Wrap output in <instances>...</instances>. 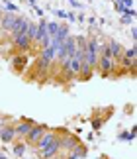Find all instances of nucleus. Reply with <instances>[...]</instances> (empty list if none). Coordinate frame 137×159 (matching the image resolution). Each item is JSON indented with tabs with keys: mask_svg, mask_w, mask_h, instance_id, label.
<instances>
[{
	"mask_svg": "<svg viewBox=\"0 0 137 159\" xmlns=\"http://www.w3.org/2000/svg\"><path fill=\"white\" fill-rule=\"evenodd\" d=\"M6 10H8V12H12V14H16V12H18V6H16V4H12V2H8V0H6Z\"/></svg>",
	"mask_w": 137,
	"mask_h": 159,
	"instance_id": "nucleus-19",
	"label": "nucleus"
},
{
	"mask_svg": "<svg viewBox=\"0 0 137 159\" xmlns=\"http://www.w3.org/2000/svg\"><path fill=\"white\" fill-rule=\"evenodd\" d=\"M108 49L112 53V57H122L123 55V47H122V43H117V41H110Z\"/></svg>",
	"mask_w": 137,
	"mask_h": 159,
	"instance_id": "nucleus-12",
	"label": "nucleus"
},
{
	"mask_svg": "<svg viewBox=\"0 0 137 159\" xmlns=\"http://www.w3.org/2000/svg\"><path fill=\"white\" fill-rule=\"evenodd\" d=\"M32 126H33L32 120H22L20 124L14 128V130H16V136H24V138H26L28 134H29V130H32Z\"/></svg>",
	"mask_w": 137,
	"mask_h": 159,
	"instance_id": "nucleus-8",
	"label": "nucleus"
},
{
	"mask_svg": "<svg viewBox=\"0 0 137 159\" xmlns=\"http://www.w3.org/2000/svg\"><path fill=\"white\" fill-rule=\"evenodd\" d=\"M14 136H16V130H14V128H4V130H0V139L6 142V143L12 142Z\"/></svg>",
	"mask_w": 137,
	"mask_h": 159,
	"instance_id": "nucleus-13",
	"label": "nucleus"
},
{
	"mask_svg": "<svg viewBox=\"0 0 137 159\" xmlns=\"http://www.w3.org/2000/svg\"><path fill=\"white\" fill-rule=\"evenodd\" d=\"M98 65H100V69H102V75H108V73L114 69V59L100 55V57H98Z\"/></svg>",
	"mask_w": 137,
	"mask_h": 159,
	"instance_id": "nucleus-7",
	"label": "nucleus"
},
{
	"mask_svg": "<svg viewBox=\"0 0 137 159\" xmlns=\"http://www.w3.org/2000/svg\"><path fill=\"white\" fill-rule=\"evenodd\" d=\"M47 130H49V128H47L45 124H33V126H32V130H29V134L26 136V139H28L29 143H33V145H35L37 142H39V138H41Z\"/></svg>",
	"mask_w": 137,
	"mask_h": 159,
	"instance_id": "nucleus-1",
	"label": "nucleus"
},
{
	"mask_svg": "<svg viewBox=\"0 0 137 159\" xmlns=\"http://www.w3.org/2000/svg\"><path fill=\"white\" fill-rule=\"evenodd\" d=\"M33 41L29 39V35L28 34H22V35H16L14 38V47H18L20 51H28L29 47H32Z\"/></svg>",
	"mask_w": 137,
	"mask_h": 159,
	"instance_id": "nucleus-4",
	"label": "nucleus"
},
{
	"mask_svg": "<svg viewBox=\"0 0 137 159\" xmlns=\"http://www.w3.org/2000/svg\"><path fill=\"white\" fill-rule=\"evenodd\" d=\"M68 38V28L67 26H59V32L55 34V38H51V41H57V43H63Z\"/></svg>",
	"mask_w": 137,
	"mask_h": 159,
	"instance_id": "nucleus-11",
	"label": "nucleus"
},
{
	"mask_svg": "<svg viewBox=\"0 0 137 159\" xmlns=\"http://www.w3.org/2000/svg\"><path fill=\"white\" fill-rule=\"evenodd\" d=\"M78 145V138L77 136H65V138H61V148H67V149H74Z\"/></svg>",
	"mask_w": 137,
	"mask_h": 159,
	"instance_id": "nucleus-9",
	"label": "nucleus"
},
{
	"mask_svg": "<svg viewBox=\"0 0 137 159\" xmlns=\"http://www.w3.org/2000/svg\"><path fill=\"white\" fill-rule=\"evenodd\" d=\"M26 34L29 35V39H35V34H37V26H35V24H32V22H29L28 24V30H26Z\"/></svg>",
	"mask_w": 137,
	"mask_h": 159,
	"instance_id": "nucleus-16",
	"label": "nucleus"
},
{
	"mask_svg": "<svg viewBox=\"0 0 137 159\" xmlns=\"http://www.w3.org/2000/svg\"><path fill=\"white\" fill-rule=\"evenodd\" d=\"M135 55H137V49H135V47H129V49L123 51L122 57L123 59H129V61H135Z\"/></svg>",
	"mask_w": 137,
	"mask_h": 159,
	"instance_id": "nucleus-15",
	"label": "nucleus"
},
{
	"mask_svg": "<svg viewBox=\"0 0 137 159\" xmlns=\"http://www.w3.org/2000/svg\"><path fill=\"white\" fill-rule=\"evenodd\" d=\"M28 24H29V20L28 18H24V16H18V20H16V26L12 28V35H22V34H26V30H28Z\"/></svg>",
	"mask_w": 137,
	"mask_h": 159,
	"instance_id": "nucleus-5",
	"label": "nucleus"
},
{
	"mask_svg": "<svg viewBox=\"0 0 137 159\" xmlns=\"http://www.w3.org/2000/svg\"><path fill=\"white\" fill-rule=\"evenodd\" d=\"M26 63H28V59H26V57H16V59H14V65L18 67V69H22V67L26 65Z\"/></svg>",
	"mask_w": 137,
	"mask_h": 159,
	"instance_id": "nucleus-17",
	"label": "nucleus"
},
{
	"mask_svg": "<svg viewBox=\"0 0 137 159\" xmlns=\"http://www.w3.org/2000/svg\"><path fill=\"white\" fill-rule=\"evenodd\" d=\"M0 159H4V155H2V153H0Z\"/></svg>",
	"mask_w": 137,
	"mask_h": 159,
	"instance_id": "nucleus-24",
	"label": "nucleus"
},
{
	"mask_svg": "<svg viewBox=\"0 0 137 159\" xmlns=\"http://www.w3.org/2000/svg\"><path fill=\"white\" fill-rule=\"evenodd\" d=\"M133 18H129V16H122V24H131Z\"/></svg>",
	"mask_w": 137,
	"mask_h": 159,
	"instance_id": "nucleus-20",
	"label": "nucleus"
},
{
	"mask_svg": "<svg viewBox=\"0 0 137 159\" xmlns=\"http://www.w3.org/2000/svg\"><path fill=\"white\" fill-rule=\"evenodd\" d=\"M55 14H57L59 18H67V14H68V12H65V10H57Z\"/></svg>",
	"mask_w": 137,
	"mask_h": 159,
	"instance_id": "nucleus-21",
	"label": "nucleus"
},
{
	"mask_svg": "<svg viewBox=\"0 0 137 159\" xmlns=\"http://www.w3.org/2000/svg\"><path fill=\"white\" fill-rule=\"evenodd\" d=\"M24 151H26V145H24V143H16L14 153H16V155H24Z\"/></svg>",
	"mask_w": 137,
	"mask_h": 159,
	"instance_id": "nucleus-18",
	"label": "nucleus"
},
{
	"mask_svg": "<svg viewBox=\"0 0 137 159\" xmlns=\"http://www.w3.org/2000/svg\"><path fill=\"white\" fill-rule=\"evenodd\" d=\"M16 20L18 16L12 14V12H6V14H2V20H0V28L4 30V32H12V28L16 26Z\"/></svg>",
	"mask_w": 137,
	"mask_h": 159,
	"instance_id": "nucleus-3",
	"label": "nucleus"
},
{
	"mask_svg": "<svg viewBox=\"0 0 137 159\" xmlns=\"http://www.w3.org/2000/svg\"><path fill=\"white\" fill-rule=\"evenodd\" d=\"M2 14H4V12H2V10H0V20H2Z\"/></svg>",
	"mask_w": 137,
	"mask_h": 159,
	"instance_id": "nucleus-23",
	"label": "nucleus"
},
{
	"mask_svg": "<svg viewBox=\"0 0 137 159\" xmlns=\"http://www.w3.org/2000/svg\"><path fill=\"white\" fill-rule=\"evenodd\" d=\"M71 6H73V8H80V4L77 2V0H71Z\"/></svg>",
	"mask_w": 137,
	"mask_h": 159,
	"instance_id": "nucleus-22",
	"label": "nucleus"
},
{
	"mask_svg": "<svg viewBox=\"0 0 137 159\" xmlns=\"http://www.w3.org/2000/svg\"><path fill=\"white\" fill-rule=\"evenodd\" d=\"M59 149H61V138L53 139V142L49 143L45 149H41V151H39V153H41V157H45V159H51V157H55V155L59 153Z\"/></svg>",
	"mask_w": 137,
	"mask_h": 159,
	"instance_id": "nucleus-2",
	"label": "nucleus"
},
{
	"mask_svg": "<svg viewBox=\"0 0 137 159\" xmlns=\"http://www.w3.org/2000/svg\"><path fill=\"white\" fill-rule=\"evenodd\" d=\"M59 136H57V134H55V132H45V134H43V136L39 138V142H37L35 143V148H37V151H41V149H45L47 148V145L49 143H51L53 142V139H57Z\"/></svg>",
	"mask_w": 137,
	"mask_h": 159,
	"instance_id": "nucleus-6",
	"label": "nucleus"
},
{
	"mask_svg": "<svg viewBox=\"0 0 137 159\" xmlns=\"http://www.w3.org/2000/svg\"><path fill=\"white\" fill-rule=\"evenodd\" d=\"M59 32V24L57 22H49L47 24V34H49V38H55V34Z\"/></svg>",
	"mask_w": 137,
	"mask_h": 159,
	"instance_id": "nucleus-14",
	"label": "nucleus"
},
{
	"mask_svg": "<svg viewBox=\"0 0 137 159\" xmlns=\"http://www.w3.org/2000/svg\"><path fill=\"white\" fill-rule=\"evenodd\" d=\"M45 38H49V34H47V24H45V20H41L39 24H37V34H35V39H33V41H37V43H39V41L45 39Z\"/></svg>",
	"mask_w": 137,
	"mask_h": 159,
	"instance_id": "nucleus-10",
	"label": "nucleus"
}]
</instances>
